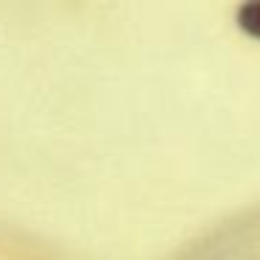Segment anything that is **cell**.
Returning a JSON list of instances; mask_svg holds the SVG:
<instances>
[{"instance_id": "cell-1", "label": "cell", "mask_w": 260, "mask_h": 260, "mask_svg": "<svg viewBox=\"0 0 260 260\" xmlns=\"http://www.w3.org/2000/svg\"><path fill=\"white\" fill-rule=\"evenodd\" d=\"M238 23L243 31L260 37V3H246V6L238 12Z\"/></svg>"}]
</instances>
